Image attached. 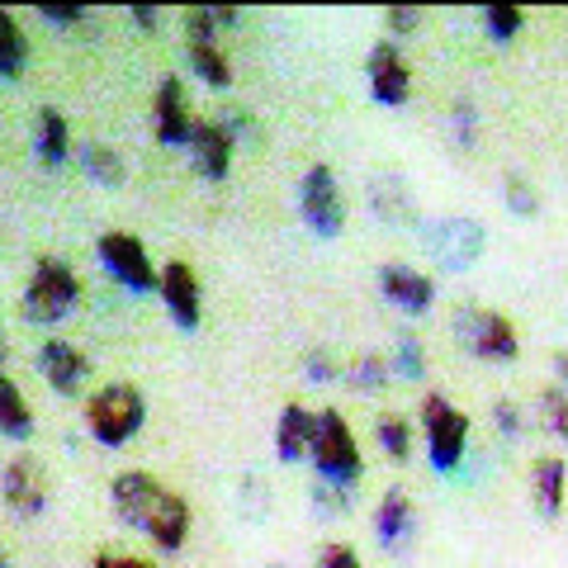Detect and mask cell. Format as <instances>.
Masks as SVG:
<instances>
[{
    "label": "cell",
    "mask_w": 568,
    "mask_h": 568,
    "mask_svg": "<svg viewBox=\"0 0 568 568\" xmlns=\"http://www.w3.org/2000/svg\"><path fill=\"white\" fill-rule=\"evenodd\" d=\"M110 497H114V511L123 526L142 530L156 549H185L190 540V503L181 493H171L166 484H156L152 474L142 469H123L114 484H110Z\"/></svg>",
    "instance_id": "obj_1"
},
{
    "label": "cell",
    "mask_w": 568,
    "mask_h": 568,
    "mask_svg": "<svg viewBox=\"0 0 568 568\" xmlns=\"http://www.w3.org/2000/svg\"><path fill=\"white\" fill-rule=\"evenodd\" d=\"M308 459L323 484H342V488H355V478L365 474V459H361V446L351 436V422L336 413V407H323L313 413V436H308Z\"/></svg>",
    "instance_id": "obj_2"
},
{
    "label": "cell",
    "mask_w": 568,
    "mask_h": 568,
    "mask_svg": "<svg viewBox=\"0 0 568 568\" xmlns=\"http://www.w3.org/2000/svg\"><path fill=\"white\" fill-rule=\"evenodd\" d=\"M142 422H148V398H142L133 384H104L85 398V426H91V436L110 450L123 446V440H133L142 432Z\"/></svg>",
    "instance_id": "obj_3"
},
{
    "label": "cell",
    "mask_w": 568,
    "mask_h": 568,
    "mask_svg": "<svg viewBox=\"0 0 568 568\" xmlns=\"http://www.w3.org/2000/svg\"><path fill=\"white\" fill-rule=\"evenodd\" d=\"M81 304V280L71 271L67 261L58 256H43L33 265L29 275V290H24V317L39 327H52V323H67L71 313Z\"/></svg>",
    "instance_id": "obj_4"
},
{
    "label": "cell",
    "mask_w": 568,
    "mask_h": 568,
    "mask_svg": "<svg viewBox=\"0 0 568 568\" xmlns=\"http://www.w3.org/2000/svg\"><path fill=\"white\" fill-rule=\"evenodd\" d=\"M422 436H426L432 469L450 474V469H459V459L469 450V417L459 413L446 394H426L422 398Z\"/></svg>",
    "instance_id": "obj_5"
},
{
    "label": "cell",
    "mask_w": 568,
    "mask_h": 568,
    "mask_svg": "<svg viewBox=\"0 0 568 568\" xmlns=\"http://www.w3.org/2000/svg\"><path fill=\"white\" fill-rule=\"evenodd\" d=\"M459 336H465V346L488 365H511L521 355L517 323L497 308H474V313L465 308L459 313Z\"/></svg>",
    "instance_id": "obj_6"
},
{
    "label": "cell",
    "mask_w": 568,
    "mask_h": 568,
    "mask_svg": "<svg viewBox=\"0 0 568 568\" xmlns=\"http://www.w3.org/2000/svg\"><path fill=\"white\" fill-rule=\"evenodd\" d=\"M298 213H304V223L317 237H342L346 200H342V185H336L332 166H308L304 171V181H298Z\"/></svg>",
    "instance_id": "obj_7"
},
{
    "label": "cell",
    "mask_w": 568,
    "mask_h": 568,
    "mask_svg": "<svg viewBox=\"0 0 568 568\" xmlns=\"http://www.w3.org/2000/svg\"><path fill=\"white\" fill-rule=\"evenodd\" d=\"M95 252L104 261V271H110L123 290H133V294H152L156 290V275H162V271L152 265L148 246H142L133 233H104L95 242Z\"/></svg>",
    "instance_id": "obj_8"
},
{
    "label": "cell",
    "mask_w": 568,
    "mask_h": 568,
    "mask_svg": "<svg viewBox=\"0 0 568 568\" xmlns=\"http://www.w3.org/2000/svg\"><path fill=\"white\" fill-rule=\"evenodd\" d=\"M156 294L171 313V323L181 332L200 327V313H204V294H200V275H194L190 261H171L162 275H156Z\"/></svg>",
    "instance_id": "obj_9"
},
{
    "label": "cell",
    "mask_w": 568,
    "mask_h": 568,
    "mask_svg": "<svg viewBox=\"0 0 568 568\" xmlns=\"http://www.w3.org/2000/svg\"><path fill=\"white\" fill-rule=\"evenodd\" d=\"M365 77H369V95H375L379 104H407V95H413V71H407L398 43H375L365 58Z\"/></svg>",
    "instance_id": "obj_10"
},
{
    "label": "cell",
    "mask_w": 568,
    "mask_h": 568,
    "mask_svg": "<svg viewBox=\"0 0 568 568\" xmlns=\"http://www.w3.org/2000/svg\"><path fill=\"white\" fill-rule=\"evenodd\" d=\"M152 123H156V142H166V148H190L194 114H190V104H185V81L171 77V71H166L162 81H156Z\"/></svg>",
    "instance_id": "obj_11"
},
{
    "label": "cell",
    "mask_w": 568,
    "mask_h": 568,
    "mask_svg": "<svg viewBox=\"0 0 568 568\" xmlns=\"http://www.w3.org/2000/svg\"><path fill=\"white\" fill-rule=\"evenodd\" d=\"M0 493H6V507L14 511V517H39V511L48 507V474L39 459H10L6 474H0Z\"/></svg>",
    "instance_id": "obj_12"
},
{
    "label": "cell",
    "mask_w": 568,
    "mask_h": 568,
    "mask_svg": "<svg viewBox=\"0 0 568 568\" xmlns=\"http://www.w3.org/2000/svg\"><path fill=\"white\" fill-rule=\"evenodd\" d=\"M426 237H432V252L446 271H465V265L478 261V252H484V227L469 223V219H440L436 227H426Z\"/></svg>",
    "instance_id": "obj_13"
},
{
    "label": "cell",
    "mask_w": 568,
    "mask_h": 568,
    "mask_svg": "<svg viewBox=\"0 0 568 568\" xmlns=\"http://www.w3.org/2000/svg\"><path fill=\"white\" fill-rule=\"evenodd\" d=\"M379 294H384L398 313L422 317L426 308L436 304V280L422 275V271H413V265H403V261H388V265H379Z\"/></svg>",
    "instance_id": "obj_14"
},
{
    "label": "cell",
    "mask_w": 568,
    "mask_h": 568,
    "mask_svg": "<svg viewBox=\"0 0 568 568\" xmlns=\"http://www.w3.org/2000/svg\"><path fill=\"white\" fill-rule=\"evenodd\" d=\"M233 148H237V142L227 138V129L219 119H194L190 156H194V171H200L204 181H223L227 166H233Z\"/></svg>",
    "instance_id": "obj_15"
},
{
    "label": "cell",
    "mask_w": 568,
    "mask_h": 568,
    "mask_svg": "<svg viewBox=\"0 0 568 568\" xmlns=\"http://www.w3.org/2000/svg\"><path fill=\"white\" fill-rule=\"evenodd\" d=\"M39 369H43V379L58 388V394H77V388L85 384V375H91V361H85L81 346H71V342L58 336V342H43Z\"/></svg>",
    "instance_id": "obj_16"
},
{
    "label": "cell",
    "mask_w": 568,
    "mask_h": 568,
    "mask_svg": "<svg viewBox=\"0 0 568 568\" xmlns=\"http://www.w3.org/2000/svg\"><path fill=\"white\" fill-rule=\"evenodd\" d=\"M413 530H417L413 497H407L403 488H388L379 497V511H375V536H379V545L388 549V555H398V549H407V540H413Z\"/></svg>",
    "instance_id": "obj_17"
},
{
    "label": "cell",
    "mask_w": 568,
    "mask_h": 568,
    "mask_svg": "<svg viewBox=\"0 0 568 568\" xmlns=\"http://www.w3.org/2000/svg\"><path fill=\"white\" fill-rule=\"evenodd\" d=\"M564 497H568V459L564 455H540L530 465V503L545 521H555L564 511Z\"/></svg>",
    "instance_id": "obj_18"
},
{
    "label": "cell",
    "mask_w": 568,
    "mask_h": 568,
    "mask_svg": "<svg viewBox=\"0 0 568 568\" xmlns=\"http://www.w3.org/2000/svg\"><path fill=\"white\" fill-rule=\"evenodd\" d=\"M308 436H313V413L308 407H298V403H290L280 413V422H275V455L284 459V465L304 459L308 455Z\"/></svg>",
    "instance_id": "obj_19"
},
{
    "label": "cell",
    "mask_w": 568,
    "mask_h": 568,
    "mask_svg": "<svg viewBox=\"0 0 568 568\" xmlns=\"http://www.w3.org/2000/svg\"><path fill=\"white\" fill-rule=\"evenodd\" d=\"M71 156V133H67V119L52 110H39V162L48 166V171H58L62 162Z\"/></svg>",
    "instance_id": "obj_20"
},
{
    "label": "cell",
    "mask_w": 568,
    "mask_h": 568,
    "mask_svg": "<svg viewBox=\"0 0 568 568\" xmlns=\"http://www.w3.org/2000/svg\"><path fill=\"white\" fill-rule=\"evenodd\" d=\"M77 156H81V166H85V175H91L95 185H110V190L123 185V171L129 166H123V156L110 148V142H85Z\"/></svg>",
    "instance_id": "obj_21"
},
{
    "label": "cell",
    "mask_w": 568,
    "mask_h": 568,
    "mask_svg": "<svg viewBox=\"0 0 568 568\" xmlns=\"http://www.w3.org/2000/svg\"><path fill=\"white\" fill-rule=\"evenodd\" d=\"M0 432L6 436H29L33 432V413H29V398L20 394V384L0 375Z\"/></svg>",
    "instance_id": "obj_22"
},
{
    "label": "cell",
    "mask_w": 568,
    "mask_h": 568,
    "mask_svg": "<svg viewBox=\"0 0 568 568\" xmlns=\"http://www.w3.org/2000/svg\"><path fill=\"white\" fill-rule=\"evenodd\" d=\"M190 67L204 85H213V91H227V85H233V67H227L219 43H190Z\"/></svg>",
    "instance_id": "obj_23"
},
{
    "label": "cell",
    "mask_w": 568,
    "mask_h": 568,
    "mask_svg": "<svg viewBox=\"0 0 568 568\" xmlns=\"http://www.w3.org/2000/svg\"><path fill=\"white\" fill-rule=\"evenodd\" d=\"M375 432H379V450L388 455V459H403L413 455V422L407 417H398V413H384L379 422H375Z\"/></svg>",
    "instance_id": "obj_24"
},
{
    "label": "cell",
    "mask_w": 568,
    "mask_h": 568,
    "mask_svg": "<svg viewBox=\"0 0 568 568\" xmlns=\"http://www.w3.org/2000/svg\"><path fill=\"white\" fill-rule=\"evenodd\" d=\"M24 33L14 24L10 10H0V77H20L24 71Z\"/></svg>",
    "instance_id": "obj_25"
},
{
    "label": "cell",
    "mask_w": 568,
    "mask_h": 568,
    "mask_svg": "<svg viewBox=\"0 0 568 568\" xmlns=\"http://www.w3.org/2000/svg\"><path fill=\"white\" fill-rule=\"evenodd\" d=\"M398 379H422L426 375V346L417 332H398V346H394V361H388Z\"/></svg>",
    "instance_id": "obj_26"
},
{
    "label": "cell",
    "mask_w": 568,
    "mask_h": 568,
    "mask_svg": "<svg viewBox=\"0 0 568 568\" xmlns=\"http://www.w3.org/2000/svg\"><path fill=\"white\" fill-rule=\"evenodd\" d=\"M369 200H375L379 219H407V209H413L407 190L398 185V175H379V181L369 185Z\"/></svg>",
    "instance_id": "obj_27"
},
{
    "label": "cell",
    "mask_w": 568,
    "mask_h": 568,
    "mask_svg": "<svg viewBox=\"0 0 568 568\" xmlns=\"http://www.w3.org/2000/svg\"><path fill=\"white\" fill-rule=\"evenodd\" d=\"M388 375H394V369H388L384 355H355L351 369H346V379L355 388H365V394H379V388L388 384Z\"/></svg>",
    "instance_id": "obj_28"
},
{
    "label": "cell",
    "mask_w": 568,
    "mask_h": 568,
    "mask_svg": "<svg viewBox=\"0 0 568 568\" xmlns=\"http://www.w3.org/2000/svg\"><path fill=\"white\" fill-rule=\"evenodd\" d=\"M521 24H526V10L521 6H488L484 10V29H488L493 43H511L521 33Z\"/></svg>",
    "instance_id": "obj_29"
},
{
    "label": "cell",
    "mask_w": 568,
    "mask_h": 568,
    "mask_svg": "<svg viewBox=\"0 0 568 568\" xmlns=\"http://www.w3.org/2000/svg\"><path fill=\"white\" fill-rule=\"evenodd\" d=\"M540 422H545V432H549V436L568 446V394H564V388L549 384L545 394H540Z\"/></svg>",
    "instance_id": "obj_30"
},
{
    "label": "cell",
    "mask_w": 568,
    "mask_h": 568,
    "mask_svg": "<svg viewBox=\"0 0 568 568\" xmlns=\"http://www.w3.org/2000/svg\"><path fill=\"white\" fill-rule=\"evenodd\" d=\"M503 194H507V204L521 213V219H536L540 213V194H536V185L526 181V175H507V185H503Z\"/></svg>",
    "instance_id": "obj_31"
},
{
    "label": "cell",
    "mask_w": 568,
    "mask_h": 568,
    "mask_svg": "<svg viewBox=\"0 0 568 568\" xmlns=\"http://www.w3.org/2000/svg\"><path fill=\"white\" fill-rule=\"evenodd\" d=\"M313 507L323 511V517H346V511H351V488L323 484V478H317V484H313Z\"/></svg>",
    "instance_id": "obj_32"
},
{
    "label": "cell",
    "mask_w": 568,
    "mask_h": 568,
    "mask_svg": "<svg viewBox=\"0 0 568 568\" xmlns=\"http://www.w3.org/2000/svg\"><path fill=\"white\" fill-rule=\"evenodd\" d=\"M450 129H455V142L459 148H469V142L478 138V114H474V104L469 100H455V110H450Z\"/></svg>",
    "instance_id": "obj_33"
},
{
    "label": "cell",
    "mask_w": 568,
    "mask_h": 568,
    "mask_svg": "<svg viewBox=\"0 0 568 568\" xmlns=\"http://www.w3.org/2000/svg\"><path fill=\"white\" fill-rule=\"evenodd\" d=\"M493 426H497L503 436H521V426H526L521 407L511 403V398H497V403H493Z\"/></svg>",
    "instance_id": "obj_34"
},
{
    "label": "cell",
    "mask_w": 568,
    "mask_h": 568,
    "mask_svg": "<svg viewBox=\"0 0 568 568\" xmlns=\"http://www.w3.org/2000/svg\"><path fill=\"white\" fill-rule=\"evenodd\" d=\"M384 24H388V33H417L422 29V6H388Z\"/></svg>",
    "instance_id": "obj_35"
},
{
    "label": "cell",
    "mask_w": 568,
    "mask_h": 568,
    "mask_svg": "<svg viewBox=\"0 0 568 568\" xmlns=\"http://www.w3.org/2000/svg\"><path fill=\"white\" fill-rule=\"evenodd\" d=\"M317 568H365L351 545H323L317 549Z\"/></svg>",
    "instance_id": "obj_36"
},
{
    "label": "cell",
    "mask_w": 568,
    "mask_h": 568,
    "mask_svg": "<svg viewBox=\"0 0 568 568\" xmlns=\"http://www.w3.org/2000/svg\"><path fill=\"white\" fill-rule=\"evenodd\" d=\"M39 14H43L48 24H58V29H71V24H81L85 14H91V10H85V6H39Z\"/></svg>",
    "instance_id": "obj_37"
},
{
    "label": "cell",
    "mask_w": 568,
    "mask_h": 568,
    "mask_svg": "<svg viewBox=\"0 0 568 568\" xmlns=\"http://www.w3.org/2000/svg\"><path fill=\"white\" fill-rule=\"evenodd\" d=\"M91 568H156L152 559H138V555H95Z\"/></svg>",
    "instance_id": "obj_38"
},
{
    "label": "cell",
    "mask_w": 568,
    "mask_h": 568,
    "mask_svg": "<svg viewBox=\"0 0 568 568\" xmlns=\"http://www.w3.org/2000/svg\"><path fill=\"white\" fill-rule=\"evenodd\" d=\"M129 20H133L138 29H148V33H152L156 24H162V10H156V6H133V10H129Z\"/></svg>",
    "instance_id": "obj_39"
},
{
    "label": "cell",
    "mask_w": 568,
    "mask_h": 568,
    "mask_svg": "<svg viewBox=\"0 0 568 568\" xmlns=\"http://www.w3.org/2000/svg\"><path fill=\"white\" fill-rule=\"evenodd\" d=\"M308 379H313V384L336 379V365H327V355H308Z\"/></svg>",
    "instance_id": "obj_40"
},
{
    "label": "cell",
    "mask_w": 568,
    "mask_h": 568,
    "mask_svg": "<svg viewBox=\"0 0 568 568\" xmlns=\"http://www.w3.org/2000/svg\"><path fill=\"white\" fill-rule=\"evenodd\" d=\"M549 365H555V388H564V394H568V351H559Z\"/></svg>",
    "instance_id": "obj_41"
},
{
    "label": "cell",
    "mask_w": 568,
    "mask_h": 568,
    "mask_svg": "<svg viewBox=\"0 0 568 568\" xmlns=\"http://www.w3.org/2000/svg\"><path fill=\"white\" fill-rule=\"evenodd\" d=\"M0 568H10V564H6V555H0Z\"/></svg>",
    "instance_id": "obj_42"
},
{
    "label": "cell",
    "mask_w": 568,
    "mask_h": 568,
    "mask_svg": "<svg viewBox=\"0 0 568 568\" xmlns=\"http://www.w3.org/2000/svg\"><path fill=\"white\" fill-rule=\"evenodd\" d=\"M271 568H290V564H271Z\"/></svg>",
    "instance_id": "obj_43"
},
{
    "label": "cell",
    "mask_w": 568,
    "mask_h": 568,
    "mask_svg": "<svg viewBox=\"0 0 568 568\" xmlns=\"http://www.w3.org/2000/svg\"><path fill=\"white\" fill-rule=\"evenodd\" d=\"M0 361H6V351H0Z\"/></svg>",
    "instance_id": "obj_44"
}]
</instances>
